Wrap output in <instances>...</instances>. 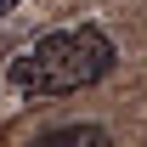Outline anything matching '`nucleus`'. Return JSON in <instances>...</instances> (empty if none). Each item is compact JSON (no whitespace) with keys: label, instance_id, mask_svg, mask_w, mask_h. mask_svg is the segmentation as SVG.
I'll return each instance as SVG.
<instances>
[{"label":"nucleus","instance_id":"nucleus-2","mask_svg":"<svg viewBox=\"0 0 147 147\" xmlns=\"http://www.w3.org/2000/svg\"><path fill=\"white\" fill-rule=\"evenodd\" d=\"M40 147H108V130L102 125H62V130H51Z\"/></svg>","mask_w":147,"mask_h":147},{"label":"nucleus","instance_id":"nucleus-3","mask_svg":"<svg viewBox=\"0 0 147 147\" xmlns=\"http://www.w3.org/2000/svg\"><path fill=\"white\" fill-rule=\"evenodd\" d=\"M17 6H23V0H0V23L11 17V11H17Z\"/></svg>","mask_w":147,"mask_h":147},{"label":"nucleus","instance_id":"nucleus-1","mask_svg":"<svg viewBox=\"0 0 147 147\" xmlns=\"http://www.w3.org/2000/svg\"><path fill=\"white\" fill-rule=\"evenodd\" d=\"M108 68H113V40L96 23H74V28H51L28 51H17L6 79H11V91H28V96H68L96 85Z\"/></svg>","mask_w":147,"mask_h":147}]
</instances>
